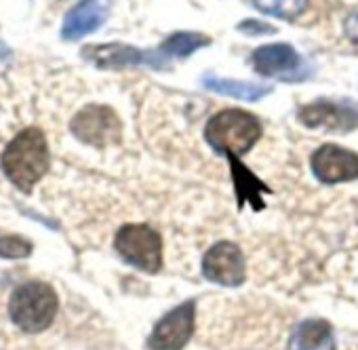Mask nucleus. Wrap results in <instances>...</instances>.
Returning a JSON list of instances; mask_svg holds the SVG:
<instances>
[{
    "label": "nucleus",
    "instance_id": "f257e3e1",
    "mask_svg": "<svg viewBox=\"0 0 358 350\" xmlns=\"http://www.w3.org/2000/svg\"><path fill=\"white\" fill-rule=\"evenodd\" d=\"M3 169L11 184L22 192H30L49 167V148L43 131L24 129L3 152Z\"/></svg>",
    "mask_w": 358,
    "mask_h": 350
},
{
    "label": "nucleus",
    "instance_id": "f03ea898",
    "mask_svg": "<svg viewBox=\"0 0 358 350\" xmlns=\"http://www.w3.org/2000/svg\"><path fill=\"white\" fill-rule=\"evenodd\" d=\"M259 135V120L253 114L236 108L217 112L205 127V137L209 146L228 158H238L247 154L257 144Z\"/></svg>",
    "mask_w": 358,
    "mask_h": 350
},
{
    "label": "nucleus",
    "instance_id": "7ed1b4c3",
    "mask_svg": "<svg viewBox=\"0 0 358 350\" xmlns=\"http://www.w3.org/2000/svg\"><path fill=\"white\" fill-rule=\"evenodd\" d=\"M57 308L59 302L53 287L38 281L20 285L9 300L11 321L26 333L45 331L53 323Z\"/></svg>",
    "mask_w": 358,
    "mask_h": 350
},
{
    "label": "nucleus",
    "instance_id": "20e7f679",
    "mask_svg": "<svg viewBox=\"0 0 358 350\" xmlns=\"http://www.w3.org/2000/svg\"><path fill=\"white\" fill-rule=\"evenodd\" d=\"M114 247L127 264L143 272H158L162 266L160 234L145 224L122 226L116 234Z\"/></svg>",
    "mask_w": 358,
    "mask_h": 350
},
{
    "label": "nucleus",
    "instance_id": "39448f33",
    "mask_svg": "<svg viewBox=\"0 0 358 350\" xmlns=\"http://www.w3.org/2000/svg\"><path fill=\"white\" fill-rule=\"evenodd\" d=\"M251 64L257 74L280 78L287 83H297L310 76V66L306 64V59L291 45L285 43L264 45L255 49V53L251 55Z\"/></svg>",
    "mask_w": 358,
    "mask_h": 350
},
{
    "label": "nucleus",
    "instance_id": "423d86ee",
    "mask_svg": "<svg viewBox=\"0 0 358 350\" xmlns=\"http://www.w3.org/2000/svg\"><path fill=\"white\" fill-rule=\"evenodd\" d=\"M299 120L310 129L348 133L358 127V102L348 97L316 99L299 110Z\"/></svg>",
    "mask_w": 358,
    "mask_h": 350
},
{
    "label": "nucleus",
    "instance_id": "0eeeda50",
    "mask_svg": "<svg viewBox=\"0 0 358 350\" xmlns=\"http://www.w3.org/2000/svg\"><path fill=\"white\" fill-rule=\"evenodd\" d=\"M72 133L95 148H106L120 141L122 125L116 112L108 106H87L72 120Z\"/></svg>",
    "mask_w": 358,
    "mask_h": 350
},
{
    "label": "nucleus",
    "instance_id": "6e6552de",
    "mask_svg": "<svg viewBox=\"0 0 358 350\" xmlns=\"http://www.w3.org/2000/svg\"><path fill=\"white\" fill-rule=\"evenodd\" d=\"M194 310L196 304L190 300L166 312L156 323L148 346L152 350H182L194 331Z\"/></svg>",
    "mask_w": 358,
    "mask_h": 350
},
{
    "label": "nucleus",
    "instance_id": "1a4fd4ad",
    "mask_svg": "<svg viewBox=\"0 0 358 350\" xmlns=\"http://www.w3.org/2000/svg\"><path fill=\"white\" fill-rule=\"evenodd\" d=\"M203 274L211 283L224 287H238L245 283V258L238 245L222 241L215 243L203 258Z\"/></svg>",
    "mask_w": 358,
    "mask_h": 350
},
{
    "label": "nucleus",
    "instance_id": "9d476101",
    "mask_svg": "<svg viewBox=\"0 0 358 350\" xmlns=\"http://www.w3.org/2000/svg\"><path fill=\"white\" fill-rule=\"evenodd\" d=\"M316 180L322 184H341L358 180V154L339 146H320L310 158Z\"/></svg>",
    "mask_w": 358,
    "mask_h": 350
},
{
    "label": "nucleus",
    "instance_id": "9b49d317",
    "mask_svg": "<svg viewBox=\"0 0 358 350\" xmlns=\"http://www.w3.org/2000/svg\"><path fill=\"white\" fill-rule=\"evenodd\" d=\"M83 57L95 64L97 68L106 70H120V68H133V66H150V68H162L166 66L164 55L150 53V51H139L129 45H97V47H87L83 51Z\"/></svg>",
    "mask_w": 358,
    "mask_h": 350
},
{
    "label": "nucleus",
    "instance_id": "f8f14e48",
    "mask_svg": "<svg viewBox=\"0 0 358 350\" xmlns=\"http://www.w3.org/2000/svg\"><path fill=\"white\" fill-rule=\"evenodd\" d=\"M110 9H112V0H80L66 15L62 26V36L66 41H78L95 32L106 24Z\"/></svg>",
    "mask_w": 358,
    "mask_h": 350
},
{
    "label": "nucleus",
    "instance_id": "ddd939ff",
    "mask_svg": "<svg viewBox=\"0 0 358 350\" xmlns=\"http://www.w3.org/2000/svg\"><path fill=\"white\" fill-rule=\"evenodd\" d=\"M289 350H333L331 325L320 318L299 323L289 337Z\"/></svg>",
    "mask_w": 358,
    "mask_h": 350
},
{
    "label": "nucleus",
    "instance_id": "4468645a",
    "mask_svg": "<svg viewBox=\"0 0 358 350\" xmlns=\"http://www.w3.org/2000/svg\"><path fill=\"white\" fill-rule=\"evenodd\" d=\"M205 89L226 95V97H234V99H243V102H257L266 95L272 93V85H264V83H247V80H234V78H220L215 74H207L203 78Z\"/></svg>",
    "mask_w": 358,
    "mask_h": 350
},
{
    "label": "nucleus",
    "instance_id": "2eb2a0df",
    "mask_svg": "<svg viewBox=\"0 0 358 350\" xmlns=\"http://www.w3.org/2000/svg\"><path fill=\"white\" fill-rule=\"evenodd\" d=\"M211 41L205 36V34H199V32H175L171 34L162 47H160V53L164 57H179L184 59L188 55H192L194 51H199L201 47H207Z\"/></svg>",
    "mask_w": 358,
    "mask_h": 350
},
{
    "label": "nucleus",
    "instance_id": "dca6fc26",
    "mask_svg": "<svg viewBox=\"0 0 358 350\" xmlns=\"http://www.w3.org/2000/svg\"><path fill=\"white\" fill-rule=\"evenodd\" d=\"M253 5L266 15H274L280 20H295L306 11L308 0H253Z\"/></svg>",
    "mask_w": 358,
    "mask_h": 350
},
{
    "label": "nucleus",
    "instance_id": "f3484780",
    "mask_svg": "<svg viewBox=\"0 0 358 350\" xmlns=\"http://www.w3.org/2000/svg\"><path fill=\"white\" fill-rule=\"evenodd\" d=\"M32 245L22 239V237H0V258H7V260H17V258H26L30 255Z\"/></svg>",
    "mask_w": 358,
    "mask_h": 350
},
{
    "label": "nucleus",
    "instance_id": "a211bd4d",
    "mask_svg": "<svg viewBox=\"0 0 358 350\" xmlns=\"http://www.w3.org/2000/svg\"><path fill=\"white\" fill-rule=\"evenodd\" d=\"M238 30L243 34H249V36H262V34H274V26L266 24V22H259V20H245Z\"/></svg>",
    "mask_w": 358,
    "mask_h": 350
},
{
    "label": "nucleus",
    "instance_id": "6ab92c4d",
    "mask_svg": "<svg viewBox=\"0 0 358 350\" xmlns=\"http://www.w3.org/2000/svg\"><path fill=\"white\" fill-rule=\"evenodd\" d=\"M343 32L345 36L358 45V11H352L345 20H343Z\"/></svg>",
    "mask_w": 358,
    "mask_h": 350
},
{
    "label": "nucleus",
    "instance_id": "aec40b11",
    "mask_svg": "<svg viewBox=\"0 0 358 350\" xmlns=\"http://www.w3.org/2000/svg\"><path fill=\"white\" fill-rule=\"evenodd\" d=\"M11 64V51L5 43H0V72H5Z\"/></svg>",
    "mask_w": 358,
    "mask_h": 350
}]
</instances>
